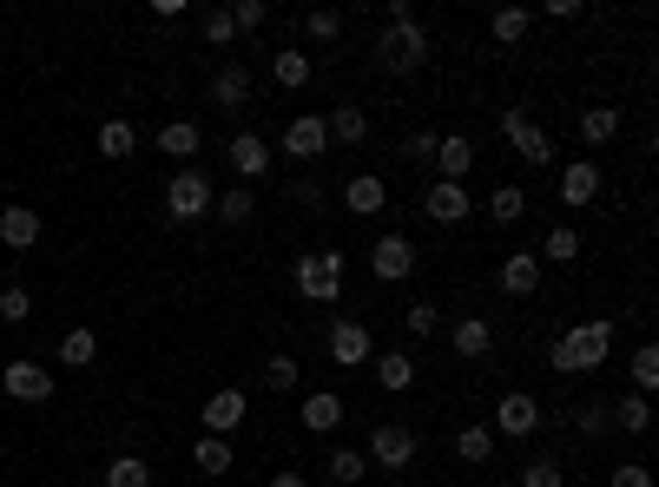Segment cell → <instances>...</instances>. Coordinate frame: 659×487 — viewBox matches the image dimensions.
Returning <instances> with one entry per match:
<instances>
[{"instance_id":"30","label":"cell","mask_w":659,"mask_h":487,"mask_svg":"<svg viewBox=\"0 0 659 487\" xmlns=\"http://www.w3.org/2000/svg\"><path fill=\"white\" fill-rule=\"evenodd\" d=\"M191 468L198 475H231V442L224 435H198L191 442Z\"/></svg>"},{"instance_id":"45","label":"cell","mask_w":659,"mask_h":487,"mask_svg":"<svg viewBox=\"0 0 659 487\" xmlns=\"http://www.w3.org/2000/svg\"><path fill=\"white\" fill-rule=\"evenodd\" d=\"M521 487H568V482H561V462H554V455L528 462V468H521Z\"/></svg>"},{"instance_id":"23","label":"cell","mask_w":659,"mask_h":487,"mask_svg":"<svg viewBox=\"0 0 659 487\" xmlns=\"http://www.w3.org/2000/svg\"><path fill=\"white\" fill-rule=\"evenodd\" d=\"M370 369H376V383H383L389 396H403V389L416 383V363H409V350H376V356H370Z\"/></svg>"},{"instance_id":"20","label":"cell","mask_w":659,"mask_h":487,"mask_svg":"<svg viewBox=\"0 0 659 487\" xmlns=\"http://www.w3.org/2000/svg\"><path fill=\"white\" fill-rule=\"evenodd\" d=\"M343 204H350V211H356V218H376V211H383V204H389V185H383V178H376V171H356V178H350V185H343Z\"/></svg>"},{"instance_id":"3","label":"cell","mask_w":659,"mask_h":487,"mask_svg":"<svg viewBox=\"0 0 659 487\" xmlns=\"http://www.w3.org/2000/svg\"><path fill=\"white\" fill-rule=\"evenodd\" d=\"M290 284L304 303H337L343 297V251H304L290 264Z\"/></svg>"},{"instance_id":"16","label":"cell","mask_w":659,"mask_h":487,"mask_svg":"<svg viewBox=\"0 0 659 487\" xmlns=\"http://www.w3.org/2000/svg\"><path fill=\"white\" fill-rule=\"evenodd\" d=\"M495 284H502V297H535L541 290V257L535 251H508L502 270H495Z\"/></svg>"},{"instance_id":"1","label":"cell","mask_w":659,"mask_h":487,"mask_svg":"<svg viewBox=\"0 0 659 487\" xmlns=\"http://www.w3.org/2000/svg\"><path fill=\"white\" fill-rule=\"evenodd\" d=\"M607 350H614V323H607V317H587V323H568V330L554 336L548 363H554V376H587V369L607 363Z\"/></svg>"},{"instance_id":"32","label":"cell","mask_w":659,"mask_h":487,"mask_svg":"<svg viewBox=\"0 0 659 487\" xmlns=\"http://www.w3.org/2000/svg\"><path fill=\"white\" fill-rule=\"evenodd\" d=\"M528 26H535V13H528V7H495V20H488V33H495L502 46H521V40H528Z\"/></svg>"},{"instance_id":"53","label":"cell","mask_w":659,"mask_h":487,"mask_svg":"<svg viewBox=\"0 0 659 487\" xmlns=\"http://www.w3.org/2000/svg\"><path fill=\"white\" fill-rule=\"evenodd\" d=\"M475 487H495V482H475Z\"/></svg>"},{"instance_id":"42","label":"cell","mask_w":659,"mask_h":487,"mask_svg":"<svg viewBox=\"0 0 659 487\" xmlns=\"http://www.w3.org/2000/svg\"><path fill=\"white\" fill-rule=\"evenodd\" d=\"M33 317V290L26 284H7L0 290V323H26Z\"/></svg>"},{"instance_id":"43","label":"cell","mask_w":659,"mask_h":487,"mask_svg":"<svg viewBox=\"0 0 659 487\" xmlns=\"http://www.w3.org/2000/svg\"><path fill=\"white\" fill-rule=\"evenodd\" d=\"M304 33H310V40H337V33H343V13H337V7H310V13H304Z\"/></svg>"},{"instance_id":"29","label":"cell","mask_w":659,"mask_h":487,"mask_svg":"<svg viewBox=\"0 0 659 487\" xmlns=\"http://www.w3.org/2000/svg\"><path fill=\"white\" fill-rule=\"evenodd\" d=\"M535 257H541V270H548V264H574V257H581V231H574V224H554Z\"/></svg>"},{"instance_id":"49","label":"cell","mask_w":659,"mask_h":487,"mask_svg":"<svg viewBox=\"0 0 659 487\" xmlns=\"http://www.w3.org/2000/svg\"><path fill=\"white\" fill-rule=\"evenodd\" d=\"M436 139H442V132H429V125L409 132V139H403V158H436Z\"/></svg>"},{"instance_id":"38","label":"cell","mask_w":659,"mask_h":487,"mask_svg":"<svg viewBox=\"0 0 659 487\" xmlns=\"http://www.w3.org/2000/svg\"><path fill=\"white\" fill-rule=\"evenodd\" d=\"M211 218H224V224H251V218H257V198H251V185L224 191V198L211 204Z\"/></svg>"},{"instance_id":"37","label":"cell","mask_w":659,"mask_h":487,"mask_svg":"<svg viewBox=\"0 0 659 487\" xmlns=\"http://www.w3.org/2000/svg\"><path fill=\"white\" fill-rule=\"evenodd\" d=\"M106 487H152L145 455H112V462H106Z\"/></svg>"},{"instance_id":"31","label":"cell","mask_w":659,"mask_h":487,"mask_svg":"<svg viewBox=\"0 0 659 487\" xmlns=\"http://www.w3.org/2000/svg\"><path fill=\"white\" fill-rule=\"evenodd\" d=\"M323 475L337 487H356L363 475H370V455L363 449H330V462H323Z\"/></svg>"},{"instance_id":"7","label":"cell","mask_w":659,"mask_h":487,"mask_svg":"<svg viewBox=\"0 0 659 487\" xmlns=\"http://www.w3.org/2000/svg\"><path fill=\"white\" fill-rule=\"evenodd\" d=\"M416 429L409 422H376L370 429V468H389V475H403L409 462H416Z\"/></svg>"},{"instance_id":"35","label":"cell","mask_w":659,"mask_h":487,"mask_svg":"<svg viewBox=\"0 0 659 487\" xmlns=\"http://www.w3.org/2000/svg\"><path fill=\"white\" fill-rule=\"evenodd\" d=\"M132 152H139V132L125 119H106L99 125V158H132Z\"/></svg>"},{"instance_id":"47","label":"cell","mask_w":659,"mask_h":487,"mask_svg":"<svg viewBox=\"0 0 659 487\" xmlns=\"http://www.w3.org/2000/svg\"><path fill=\"white\" fill-rule=\"evenodd\" d=\"M205 40H211V46H231V40H238V26H231V13H224V7H218V13H205Z\"/></svg>"},{"instance_id":"26","label":"cell","mask_w":659,"mask_h":487,"mask_svg":"<svg viewBox=\"0 0 659 487\" xmlns=\"http://www.w3.org/2000/svg\"><path fill=\"white\" fill-rule=\"evenodd\" d=\"M455 455H462L469 468H488V455H495V429H488V422H462V429H455Z\"/></svg>"},{"instance_id":"8","label":"cell","mask_w":659,"mask_h":487,"mask_svg":"<svg viewBox=\"0 0 659 487\" xmlns=\"http://www.w3.org/2000/svg\"><path fill=\"white\" fill-rule=\"evenodd\" d=\"M541 429V402L528 396V389H508L502 402H495V435H508V442H528Z\"/></svg>"},{"instance_id":"22","label":"cell","mask_w":659,"mask_h":487,"mask_svg":"<svg viewBox=\"0 0 659 487\" xmlns=\"http://www.w3.org/2000/svg\"><path fill=\"white\" fill-rule=\"evenodd\" d=\"M337 422H343V396L337 389H310L304 396V429L310 435H337Z\"/></svg>"},{"instance_id":"33","label":"cell","mask_w":659,"mask_h":487,"mask_svg":"<svg viewBox=\"0 0 659 487\" xmlns=\"http://www.w3.org/2000/svg\"><path fill=\"white\" fill-rule=\"evenodd\" d=\"M158 152H165V158H198V125H191V119L158 125Z\"/></svg>"},{"instance_id":"44","label":"cell","mask_w":659,"mask_h":487,"mask_svg":"<svg viewBox=\"0 0 659 487\" xmlns=\"http://www.w3.org/2000/svg\"><path fill=\"white\" fill-rule=\"evenodd\" d=\"M224 13H231V26H238V33H257V26L271 20V7H264V0H238V7H224Z\"/></svg>"},{"instance_id":"6","label":"cell","mask_w":659,"mask_h":487,"mask_svg":"<svg viewBox=\"0 0 659 487\" xmlns=\"http://www.w3.org/2000/svg\"><path fill=\"white\" fill-rule=\"evenodd\" d=\"M502 139H508L515 158H528V165H554V152H561V145L528 119V106H508V112H502Z\"/></svg>"},{"instance_id":"17","label":"cell","mask_w":659,"mask_h":487,"mask_svg":"<svg viewBox=\"0 0 659 487\" xmlns=\"http://www.w3.org/2000/svg\"><path fill=\"white\" fill-rule=\"evenodd\" d=\"M422 211H429L436 224H462V218L475 211V198H469V185H442V178H436V185L422 191Z\"/></svg>"},{"instance_id":"19","label":"cell","mask_w":659,"mask_h":487,"mask_svg":"<svg viewBox=\"0 0 659 487\" xmlns=\"http://www.w3.org/2000/svg\"><path fill=\"white\" fill-rule=\"evenodd\" d=\"M224 158H231L238 178H264V171H271V145H264L257 132H238V139L224 145Z\"/></svg>"},{"instance_id":"40","label":"cell","mask_w":659,"mask_h":487,"mask_svg":"<svg viewBox=\"0 0 659 487\" xmlns=\"http://www.w3.org/2000/svg\"><path fill=\"white\" fill-rule=\"evenodd\" d=\"M627 376H634V396H653V389H659V350H653V343L634 350V369H627Z\"/></svg>"},{"instance_id":"24","label":"cell","mask_w":659,"mask_h":487,"mask_svg":"<svg viewBox=\"0 0 659 487\" xmlns=\"http://www.w3.org/2000/svg\"><path fill=\"white\" fill-rule=\"evenodd\" d=\"M310 73H317V66H310V53H304V46H284V53L271 59V79H277L284 92H304V86H310Z\"/></svg>"},{"instance_id":"36","label":"cell","mask_w":659,"mask_h":487,"mask_svg":"<svg viewBox=\"0 0 659 487\" xmlns=\"http://www.w3.org/2000/svg\"><path fill=\"white\" fill-rule=\"evenodd\" d=\"M297 383H304V363H297L290 350H277V356L264 363V389H277V396H290Z\"/></svg>"},{"instance_id":"39","label":"cell","mask_w":659,"mask_h":487,"mask_svg":"<svg viewBox=\"0 0 659 487\" xmlns=\"http://www.w3.org/2000/svg\"><path fill=\"white\" fill-rule=\"evenodd\" d=\"M92 356H99V336H92V330H66V336H59V363H66V369H86Z\"/></svg>"},{"instance_id":"52","label":"cell","mask_w":659,"mask_h":487,"mask_svg":"<svg viewBox=\"0 0 659 487\" xmlns=\"http://www.w3.org/2000/svg\"><path fill=\"white\" fill-rule=\"evenodd\" d=\"M271 487H310V475H297V468H290V475H271Z\"/></svg>"},{"instance_id":"34","label":"cell","mask_w":659,"mask_h":487,"mask_svg":"<svg viewBox=\"0 0 659 487\" xmlns=\"http://www.w3.org/2000/svg\"><path fill=\"white\" fill-rule=\"evenodd\" d=\"M488 218H495V224H521V218H528V191H521V185H495V191H488Z\"/></svg>"},{"instance_id":"41","label":"cell","mask_w":659,"mask_h":487,"mask_svg":"<svg viewBox=\"0 0 659 487\" xmlns=\"http://www.w3.org/2000/svg\"><path fill=\"white\" fill-rule=\"evenodd\" d=\"M403 330H409V336H436V330H442V310H436L429 297H416V303L403 310Z\"/></svg>"},{"instance_id":"12","label":"cell","mask_w":659,"mask_h":487,"mask_svg":"<svg viewBox=\"0 0 659 487\" xmlns=\"http://www.w3.org/2000/svg\"><path fill=\"white\" fill-rule=\"evenodd\" d=\"M0 389L13 396V402H53V369H40V363H7L0 369Z\"/></svg>"},{"instance_id":"14","label":"cell","mask_w":659,"mask_h":487,"mask_svg":"<svg viewBox=\"0 0 659 487\" xmlns=\"http://www.w3.org/2000/svg\"><path fill=\"white\" fill-rule=\"evenodd\" d=\"M323 152H330L323 119H317V112H297V119L284 125V158H323Z\"/></svg>"},{"instance_id":"18","label":"cell","mask_w":659,"mask_h":487,"mask_svg":"<svg viewBox=\"0 0 659 487\" xmlns=\"http://www.w3.org/2000/svg\"><path fill=\"white\" fill-rule=\"evenodd\" d=\"M449 350H455L462 363H482V356L495 350V323H488V317H455V330H449Z\"/></svg>"},{"instance_id":"28","label":"cell","mask_w":659,"mask_h":487,"mask_svg":"<svg viewBox=\"0 0 659 487\" xmlns=\"http://www.w3.org/2000/svg\"><path fill=\"white\" fill-rule=\"evenodd\" d=\"M607 422H614L620 435H647V429H653V409H647V396H620V402H607Z\"/></svg>"},{"instance_id":"10","label":"cell","mask_w":659,"mask_h":487,"mask_svg":"<svg viewBox=\"0 0 659 487\" xmlns=\"http://www.w3.org/2000/svg\"><path fill=\"white\" fill-rule=\"evenodd\" d=\"M198 422H205V435H238V429L251 422V402H244V389H218V396H205Z\"/></svg>"},{"instance_id":"9","label":"cell","mask_w":659,"mask_h":487,"mask_svg":"<svg viewBox=\"0 0 659 487\" xmlns=\"http://www.w3.org/2000/svg\"><path fill=\"white\" fill-rule=\"evenodd\" d=\"M370 270H376V284H403V277L416 270V244H409L403 231H383L376 251H370Z\"/></svg>"},{"instance_id":"25","label":"cell","mask_w":659,"mask_h":487,"mask_svg":"<svg viewBox=\"0 0 659 487\" xmlns=\"http://www.w3.org/2000/svg\"><path fill=\"white\" fill-rule=\"evenodd\" d=\"M323 132H330V145H363V139H370V112H363V106H337V112L323 119Z\"/></svg>"},{"instance_id":"21","label":"cell","mask_w":659,"mask_h":487,"mask_svg":"<svg viewBox=\"0 0 659 487\" xmlns=\"http://www.w3.org/2000/svg\"><path fill=\"white\" fill-rule=\"evenodd\" d=\"M0 244H7V251H33V244H40V211L7 204V211H0Z\"/></svg>"},{"instance_id":"46","label":"cell","mask_w":659,"mask_h":487,"mask_svg":"<svg viewBox=\"0 0 659 487\" xmlns=\"http://www.w3.org/2000/svg\"><path fill=\"white\" fill-rule=\"evenodd\" d=\"M574 429H581V435H607V429H614V422H607V402H581V409H574Z\"/></svg>"},{"instance_id":"51","label":"cell","mask_w":659,"mask_h":487,"mask_svg":"<svg viewBox=\"0 0 659 487\" xmlns=\"http://www.w3.org/2000/svg\"><path fill=\"white\" fill-rule=\"evenodd\" d=\"M548 20H581V0H548Z\"/></svg>"},{"instance_id":"11","label":"cell","mask_w":659,"mask_h":487,"mask_svg":"<svg viewBox=\"0 0 659 487\" xmlns=\"http://www.w3.org/2000/svg\"><path fill=\"white\" fill-rule=\"evenodd\" d=\"M554 191H561V204H568V211L594 204V198H601V165H594V158H568V165H561V178H554Z\"/></svg>"},{"instance_id":"5","label":"cell","mask_w":659,"mask_h":487,"mask_svg":"<svg viewBox=\"0 0 659 487\" xmlns=\"http://www.w3.org/2000/svg\"><path fill=\"white\" fill-rule=\"evenodd\" d=\"M323 350H330V363H337V369H370L376 336H370V323H363V317H337V323H330V336H323Z\"/></svg>"},{"instance_id":"27","label":"cell","mask_w":659,"mask_h":487,"mask_svg":"<svg viewBox=\"0 0 659 487\" xmlns=\"http://www.w3.org/2000/svg\"><path fill=\"white\" fill-rule=\"evenodd\" d=\"M620 139V106H587L581 112V145H614Z\"/></svg>"},{"instance_id":"50","label":"cell","mask_w":659,"mask_h":487,"mask_svg":"<svg viewBox=\"0 0 659 487\" xmlns=\"http://www.w3.org/2000/svg\"><path fill=\"white\" fill-rule=\"evenodd\" d=\"M297 204H304V211H323V185H317V178H297Z\"/></svg>"},{"instance_id":"13","label":"cell","mask_w":659,"mask_h":487,"mask_svg":"<svg viewBox=\"0 0 659 487\" xmlns=\"http://www.w3.org/2000/svg\"><path fill=\"white\" fill-rule=\"evenodd\" d=\"M211 106H224V112H244V106H251V66H244V59H224V66L211 73Z\"/></svg>"},{"instance_id":"48","label":"cell","mask_w":659,"mask_h":487,"mask_svg":"<svg viewBox=\"0 0 659 487\" xmlns=\"http://www.w3.org/2000/svg\"><path fill=\"white\" fill-rule=\"evenodd\" d=\"M607 487H653V475H647V462H620V468L607 475Z\"/></svg>"},{"instance_id":"15","label":"cell","mask_w":659,"mask_h":487,"mask_svg":"<svg viewBox=\"0 0 659 487\" xmlns=\"http://www.w3.org/2000/svg\"><path fill=\"white\" fill-rule=\"evenodd\" d=\"M436 171H442V185H469V171H475V139H469V132L436 139Z\"/></svg>"},{"instance_id":"2","label":"cell","mask_w":659,"mask_h":487,"mask_svg":"<svg viewBox=\"0 0 659 487\" xmlns=\"http://www.w3.org/2000/svg\"><path fill=\"white\" fill-rule=\"evenodd\" d=\"M211 204H218V191H211L205 165H178V171L165 178V218H172V224H198Z\"/></svg>"},{"instance_id":"4","label":"cell","mask_w":659,"mask_h":487,"mask_svg":"<svg viewBox=\"0 0 659 487\" xmlns=\"http://www.w3.org/2000/svg\"><path fill=\"white\" fill-rule=\"evenodd\" d=\"M376 59H383V73H422V66H429V26H422V20L383 26Z\"/></svg>"}]
</instances>
